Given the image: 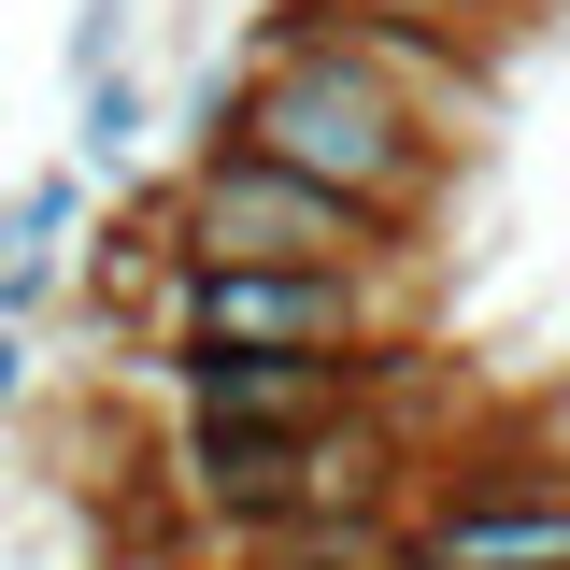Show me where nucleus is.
I'll use <instances>...</instances> for the list:
<instances>
[{"instance_id": "f257e3e1", "label": "nucleus", "mask_w": 570, "mask_h": 570, "mask_svg": "<svg viewBox=\"0 0 570 570\" xmlns=\"http://www.w3.org/2000/svg\"><path fill=\"white\" fill-rule=\"evenodd\" d=\"M243 142H257V157H285L299 186H328V200L385 214V228H414V243L442 228L456 157H471L428 100H400L385 71L328 58V43H243Z\"/></svg>"}, {"instance_id": "f03ea898", "label": "nucleus", "mask_w": 570, "mask_h": 570, "mask_svg": "<svg viewBox=\"0 0 570 570\" xmlns=\"http://www.w3.org/2000/svg\"><path fill=\"white\" fill-rule=\"evenodd\" d=\"M171 257H228V272H414L428 243L328 200V186H299L257 142H214V157H171Z\"/></svg>"}, {"instance_id": "7ed1b4c3", "label": "nucleus", "mask_w": 570, "mask_h": 570, "mask_svg": "<svg viewBox=\"0 0 570 570\" xmlns=\"http://www.w3.org/2000/svg\"><path fill=\"white\" fill-rule=\"evenodd\" d=\"M157 356H400V272H228V257H171Z\"/></svg>"}, {"instance_id": "20e7f679", "label": "nucleus", "mask_w": 570, "mask_h": 570, "mask_svg": "<svg viewBox=\"0 0 570 570\" xmlns=\"http://www.w3.org/2000/svg\"><path fill=\"white\" fill-rule=\"evenodd\" d=\"M385 570H570V456H542L528 414L471 456H442Z\"/></svg>"}, {"instance_id": "39448f33", "label": "nucleus", "mask_w": 570, "mask_h": 570, "mask_svg": "<svg viewBox=\"0 0 570 570\" xmlns=\"http://www.w3.org/2000/svg\"><path fill=\"white\" fill-rule=\"evenodd\" d=\"M400 356H157V385L171 428H356L400 385Z\"/></svg>"}, {"instance_id": "423d86ee", "label": "nucleus", "mask_w": 570, "mask_h": 570, "mask_svg": "<svg viewBox=\"0 0 570 570\" xmlns=\"http://www.w3.org/2000/svg\"><path fill=\"white\" fill-rule=\"evenodd\" d=\"M157 142H171V100H157V71H100V86H71V171L86 186H142L157 171Z\"/></svg>"}, {"instance_id": "0eeeda50", "label": "nucleus", "mask_w": 570, "mask_h": 570, "mask_svg": "<svg viewBox=\"0 0 570 570\" xmlns=\"http://www.w3.org/2000/svg\"><path fill=\"white\" fill-rule=\"evenodd\" d=\"M58 272H71V243H43V228L14 214V186H0V314L43 328V314H58Z\"/></svg>"}, {"instance_id": "6e6552de", "label": "nucleus", "mask_w": 570, "mask_h": 570, "mask_svg": "<svg viewBox=\"0 0 570 570\" xmlns=\"http://www.w3.org/2000/svg\"><path fill=\"white\" fill-rule=\"evenodd\" d=\"M129 43H142V0H71L58 71H71V86H100V71H129Z\"/></svg>"}, {"instance_id": "1a4fd4ad", "label": "nucleus", "mask_w": 570, "mask_h": 570, "mask_svg": "<svg viewBox=\"0 0 570 570\" xmlns=\"http://www.w3.org/2000/svg\"><path fill=\"white\" fill-rule=\"evenodd\" d=\"M14 214H29L43 243H86V171H71V157H43V171L14 186Z\"/></svg>"}, {"instance_id": "9d476101", "label": "nucleus", "mask_w": 570, "mask_h": 570, "mask_svg": "<svg viewBox=\"0 0 570 570\" xmlns=\"http://www.w3.org/2000/svg\"><path fill=\"white\" fill-rule=\"evenodd\" d=\"M29 400H43V343L0 314V414H29Z\"/></svg>"}, {"instance_id": "9b49d317", "label": "nucleus", "mask_w": 570, "mask_h": 570, "mask_svg": "<svg viewBox=\"0 0 570 570\" xmlns=\"http://www.w3.org/2000/svg\"><path fill=\"white\" fill-rule=\"evenodd\" d=\"M428 14H471V29H485V43H528V29H542V14H557V0H428Z\"/></svg>"}, {"instance_id": "f8f14e48", "label": "nucleus", "mask_w": 570, "mask_h": 570, "mask_svg": "<svg viewBox=\"0 0 570 570\" xmlns=\"http://www.w3.org/2000/svg\"><path fill=\"white\" fill-rule=\"evenodd\" d=\"M528 442H542V456H570V371H542V385H528Z\"/></svg>"}, {"instance_id": "ddd939ff", "label": "nucleus", "mask_w": 570, "mask_h": 570, "mask_svg": "<svg viewBox=\"0 0 570 570\" xmlns=\"http://www.w3.org/2000/svg\"><path fill=\"white\" fill-rule=\"evenodd\" d=\"M243 570H371V557H314V542H285V557H243Z\"/></svg>"}]
</instances>
